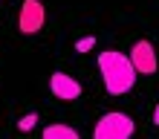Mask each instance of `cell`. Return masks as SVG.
Instances as JSON below:
<instances>
[{
    "instance_id": "obj_1",
    "label": "cell",
    "mask_w": 159,
    "mask_h": 139,
    "mask_svg": "<svg viewBox=\"0 0 159 139\" xmlns=\"http://www.w3.org/2000/svg\"><path fill=\"white\" fill-rule=\"evenodd\" d=\"M98 70H101V81L110 96H125V93L136 84V70L125 52L116 49H104L98 52Z\"/></svg>"
},
{
    "instance_id": "obj_2",
    "label": "cell",
    "mask_w": 159,
    "mask_h": 139,
    "mask_svg": "<svg viewBox=\"0 0 159 139\" xmlns=\"http://www.w3.org/2000/svg\"><path fill=\"white\" fill-rule=\"evenodd\" d=\"M133 119L127 113H121V110H113V113H104L96 122V131L93 136L96 139H130L133 136Z\"/></svg>"
},
{
    "instance_id": "obj_3",
    "label": "cell",
    "mask_w": 159,
    "mask_h": 139,
    "mask_svg": "<svg viewBox=\"0 0 159 139\" xmlns=\"http://www.w3.org/2000/svg\"><path fill=\"white\" fill-rule=\"evenodd\" d=\"M43 23H46V6L41 0H23L20 15H17V29L23 35H35L43 29Z\"/></svg>"
},
{
    "instance_id": "obj_4",
    "label": "cell",
    "mask_w": 159,
    "mask_h": 139,
    "mask_svg": "<svg viewBox=\"0 0 159 139\" xmlns=\"http://www.w3.org/2000/svg\"><path fill=\"white\" fill-rule=\"evenodd\" d=\"M130 64H133L136 76H153L159 70V58H156V49L151 41H136L133 49H130Z\"/></svg>"
},
{
    "instance_id": "obj_5",
    "label": "cell",
    "mask_w": 159,
    "mask_h": 139,
    "mask_svg": "<svg viewBox=\"0 0 159 139\" xmlns=\"http://www.w3.org/2000/svg\"><path fill=\"white\" fill-rule=\"evenodd\" d=\"M49 90H52V96L61 99V101H75L81 96V81L72 78V76H67V72H52Z\"/></svg>"
},
{
    "instance_id": "obj_6",
    "label": "cell",
    "mask_w": 159,
    "mask_h": 139,
    "mask_svg": "<svg viewBox=\"0 0 159 139\" xmlns=\"http://www.w3.org/2000/svg\"><path fill=\"white\" fill-rule=\"evenodd\" d=\"M43 139H78V131L70 125H49L43 127Z\"/></svg>"
},
{
    "instance_id": "obj_7",
    "label": "cell",
    "mask_w": 159,
    "mask_h": 139,
    "mask_svg": "<svg viewBox=\"0 0 159 139\" xmlns=\"http://www.w3.org/2000/svg\"><path fill=\"white\" fill-rule=\"evenodd\" d=\"M38 119H41L38 113H26V116L20 119V122H17V131H20V133H26V131H32V127L38 125Z\"/></svg>"
},
{
    "instance_id": "obj_8",
    "label": "cell",
    "mask_w": 159,
    "mask_h": 139,
    "mask_svg": "<svg viewBox=\"0 0 159 139\" xmlns=\"http://www.w3.org/2000/svg\"><path fill=\"white\" fill-rule=\"evenodd\" d=\"M93 46H96V38H93V35H84V38H78V41H75V52H81V55H84V52H90Z\"/></svg>"
},
{
    "instance_id": "obj_9",
    "label": "cell",
    "mask_w": 159,
    "mask_h": 139,
    "mask_svg": "<svg viewBox=\"0 0 159 139\" xmlns=\"http://www.w3.org/2000/svg\"><path fill=\"white\" fill-rule=\"evenodd\" d=\"M153 125H159V104L153 107Z\"/></svg>"
}]
</instances>
